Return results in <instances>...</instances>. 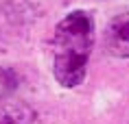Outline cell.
<instances>
[{
  "label": "cell",
  "mask_w": 129,
  "mask_h": 124,
  "mask_svg": "<svg viewBox=\"0 0 129 124\" xmlns=\"http://www.w3.org/2000/svg\"><path fill=\"white\" fill-rule=\"evenodd\" d=\"M105 48L112 57H129V11L116 15L105 28Z\"/></svg>",
  "instance_id": "cell-2"
},
{
  "label": "cell",
  "mask_w": 129,
  "mask_h": 124,
  "mask_svg": "<svg viewBox=\"0 0 129 124\" xmlns=\"http://www.w3.org/2000/svg\"><path fill=\"white\" fill-rule=\"evenodd\" d=\"M94 46V22L85 11H72L57 24L53 37V72L63 87H77L85 78Z\"/></svg>",
  "instance_id": "cell-1"
},
{
  "label": "cell",
  "mask_w": 129,
  "mask_h": 124,
  "mask_svg": "<svg viewBox=\"0 0 129 124\" xmlns=\"http://www.w3.org/2000/svg\"><path fill=\"white\" fill-rule=\"evenodd\" d=\"M33 109L28 104L13 100V98H0V124H33Z\"/></svg>",
  "instance_id": "cell-3"
}]
</instances>
